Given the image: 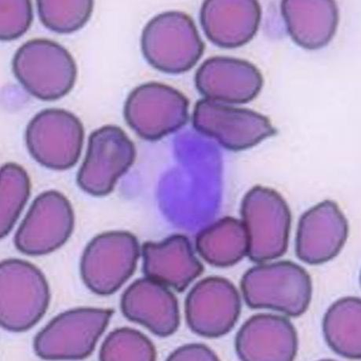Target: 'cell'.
I'll use <instances>...</instances> for the list:
<instances>
[{"label":"cell","instance_id":"cell-5","mask_svg":"<svg viewBox=\"0 0 361 361\" xmlns=\"http://www.w3.org/2000/svg\"><path fill=\"white\" fill-rule=\"evenodd\" d=\"M241 215L247 233L250 259L266 262L286 253L291 214L279 192L268 187H253L243 199Z\"/></svg>","mask_w":361,"mask_h":361},{"label":"cell","instance_id":"cell-13","mask_svg":"<svg viewBox=\"0 0 361 361\" xmlns=\"http://www.w3.org/2000/svg\"><path fill=\"white\" fill-rule=\"evenodd\" d=\"M241 300L237 288L224 277H207L196 284L185 300L186 322L198 336H224L238 322Z\"/></svg>","mask_w":361,"mask_h":361},{"label":"cell","instance_id":"cell-16","mask_svg":"<svg viewBox=\"0 0 361 361\" xmlns=\"http://www.w3.org/2000/svg\"><path fill=\"white\" fill-rule=\"evenodd\" d=\"M235 345L242 360L291 361L298 353V333L286 317L257 314L243 324Z\"/></svg>","mask_w":361,"mask_h":361},{"label":"cell","instance_id":"cell-10","mask_svg":"<svg viewBox=\"0 0 361 361\" xmlns=\"http://www.w3.org/2000/svg\"><path fill=\"white\" fill-rule=\"evenodd\" d=\"M135 145L119 127L107 125L90 134L78 184L85 192L104 197L135 163Z\"/></svg>","mask_w":361,"mask_h":361},{"label":"cell","instance_id":"cell-3","mask_svg":"<svg viewBox=\"0 0 361 361\" xmlns=\"http://www.w3.org/2000/svg\"><path fill=\"white\" fill-rule=\"evenodd\" d=\"M141 47L143 56L157 71L168 74L189 71L204 51L195 23L186 13H159L145 26Z\"/></svg>","mask_w":361,"mask_h":361},{"label":"cell","instance_id":"cell-21","mask_svg":"<svg viewBox=\"0 0 361 361\" xmlns=\"http://www.w3.org/2000/svg\"><path fill=\"white\" fill-rule=\"evenodd\" d=\"M196 247L200 255L210 265L220 268L232 267L247 255L246 228L237 219H221L199 233Z\"/></svg>","mask_w":361,"mask_h":361},{"label":"cell","instance_id":"cell-1","mask_svg":"<svg viewBox=\"0 0 361 361\" xmlns=\"http://www.w3.org/2000/svg\"><path fill=\"white\" fill-rule=\"evenodd\" d=\"M240 287L250 308L273 310L291 317L302 315L312 300L310 274L289 261L250 269L243 276Z\"/></svg>","mask_w":361,"mask_h":361},{"label":"cell","instance_id":"cell-22","mask_svg":"<svg viewBox=\"0 0 361 361\" xmlns=\"http://www.w3.org/2000/svg\"><path fill=\"white\" fill-rule=\"evenodd\" d=\"M322 327L331 350L345 358L360 359V298L345 297L333 303L326 312Z\"/></svg>","mask_w":361,"mask_h":361},{"label":"cell","instance_id":"cell-4","mask_svg":"<svg viewBox=\"0 0 361 361\" xmlns=\"http://www.w3.org/2000/svg\"><path fill=\"white\" fill-rule=\"evenodd\" d=\"M50 289L43 273L29 262L0 264V324L12 332L30 330L49 307Z\"/></svg>","mask_w":361,"mask_h":361},{"label":"cell","instance_id":"cell-26","mask_svg":"<svg viewBox=\"0 0 361 361\" xmlns=\"http://www.w3.org/2000/svg\"><path fill=\"white\" fill-rule=\"evenodd\" d=\"M0 38L15 40L29 30L33 20L32 2L29 0L0 1Z\"/></svg>","mask_w":361,"mask_h":361},{"label":"cell","instance_id":"cell-19","mask_svg":"<svg viewBox=\"0 0 361 361\" xmlns=\"http://www.w3.org/2000/svg\"><path fill=\"white\" fill-rule=\"evenodd\" d=\"M261 15L257 1L208 0L201 8L200 22L214 44L233 49L252 40L258 31Z\"/></svg>","mask_w":361,"mask_h":361},{"label":"cell","instance_id":"cell-6","mask_svg":"<svg viewBox=\"0 0 361 361\" xmlns=\"http://www.w3.org/2000/svg\"><path fill=\"white\" fill-rule=\"evenodd\" d=\"M113 314L112 310L99 308L62 312L35 338V353L44 360L87 358L94 352Z\"/></svg>","mask_w":361,"mask_h":361},{"label":"cell","instance_id":"cell-24","mask_svg":"<svg viewBox=\"0 0 361 361\" xmlns=\"http://www.w3.org/2000/svg\"><path fill=\"white\" fill-rule=\"evenodd\" d=\"M94 2L90 0H39L38 16L48 30L60 34L82 29L92 15Z\"/></svg>","mask_w":361,"mask_h":361},{"label":"cell","instance_id":"cell-9","mask_svg":"<svg viewBox=\"0 0 361 361\" xmlns=\"http://www.w3.org/2000/svg\"><path fill=\"white\" fill-rule=\"evenodd\" d=\"M85 128L78 116L61 109L41 111L27 124L25 142L37 163L55 171L73 168L78 162Z\"/></svg>","mask_w":361,"mask_h":361},{"label":"cell","instance_id":"cell-14","mask_svg":"<svg viewBox=\"0 0 361 361\" xmlns=\"http://www.w3.org/2000/svg\"><path fill=\"white\" fill-rule=\"evenodd\" d=\"M348 234V221L338 204L324 200L302 215L296 233V255L309 265L328 262L341 252Z\"/></svg>","mask_w":361,"mask_h":361},{"label":"cell","instance_id":"cell-2","mask_svg":"<svg viewBox=\"0 0 361 361\" xmlns=\"http://www.w3.org/2000/svg\"><path fill=\"white\" fill-rule=\"evenodd\" d=\"M13 73L30 94L55 101L71 92L78 66L64 47L47 39H34L20 47L12 61Z\"/></svg>","mask_w":361,"mask_h":361},{"label":"cell","instance_id":"cell-15","mask_svg":"<svg viewBox=\"0 0 361 361\" xmlns=\"http://www.w3.org/2000/svg\"><path fill=\"white\" fill-rule=\"evenodd\" d=\"M195 82L206 99L245 104L258 96L263 78L259 69L247 61L214 57L205 61L199 68Z\"/></svg>","mask_w":361,"mask_h":361},{"label":"cell","instance_id":"cell-17","mask_svg":"<svg viewBox=\"0 0 361 361\" xmlns=\"http://www.w3.org/2000/svg\"><path fill=\"white\" fill-rule=\"evenodd\" d=\"M121 307L129 321L143 325L159 337L173 335L180 324L176 295L149 277L135 281L124 291Z\"/></svg>","mask_w":361,"mask_h":361},{"label":"cell","instance_id":"cell-18","mask_svg":"<svg viewBox=\"0 0 361 361\" xmlns=\"http://www.w3.org/2000/svg\"><path fill=\"white\" fill-rule=\"evenodd\" d=\"M143 272L152 280L183 293L204 272L188 238L175 234L142 246Z\"/></svg>","mask_w":361,"mask_h":361},{"label":"cell","instance_id":"cell-11","mask_svg":"<svg viewBox=\"0 0 361 361\" xmlns=\"http://www.w3.org/2000/svg\"><path fill=\"white\" fill-rule=\"evenodd\" d=\"M192 125L200 133L232 151L252 148L276 132L265 116L206 99L196 104Z\"/></svg>","mask_w":361,"mask_h":361},{"label":"cell","instance_id":"cell-7","mask_svg":"<svg viewBox=\"0 0 361 361\" xmlns=\"http://www.w3.org/2000/svg\"><path fill=\"white\" fill-rule=\"evenodd\" d=\"M123 114L128 126L138 136L157 141L185 126L189 119V101L171 86L147 82L130 93Z\"/></svg>","mask_w":361,"mask_h":361},{"label":"cell","instance_id":"cell-20","mask_svg":"<svg viewBox=\"0 0 361 361\" xmlns=\"http://www.w3.org/2000/svg\"><path fill=\"white\" fill-rule=\"evenodd\" d=\"M281 9L290 36L305 49L323 47L334 37L338 23L334 1H283Z\"/></svg>","mask_w":361,"mask_h":361},{"label":"cell","instance_id":"cell-23","mask_svg":"<svg viewBox=\"0 0 361 361\" xmlns=\"http://www.w3.org/2000/svg\"><path fill=\"white\" fill-rule=\"evenodd\" d=\"M27 173L20 165L8 163L0 171V237L8 235L30 196Z\"/></svg>","mask_w":361,"mask_h":361},{"label":"cell","instance_id":"cell-12","mask_svg":"<svg viewBox=\"0 0 361 361\" xmlns=\"http://www.w3.org/2000/svg\"><path fill=\"white\" fill-rule=\"evenodd\" d=\"M74 221L72 205L63 194L54 190L41 193L18 228L16 247L30 256L56 251L71 238Z\"/></svg>","mask_w":361,"mask_h":361},{"label":"cell","instance_id":"cell-25","mask_svg":"<svg viewBox=\"0 0 361 361\" xmlns=\"http://www.w3.org/2000/svg\"><path fill=\"white\" fill-rule=\"evenodd\" d=\"M156 348L140 331L129 328L116 329L104 341L99 353L102 361H154Z\"/></svg>","mask_w":361,"mask_h":361},{"label":"cell","instance_id":"cell-27","mask_svg":"<svg viewBox=\"0 0 361 361\" xmlns=\"http://www.w3.org/2000/svg\"><path fill=\"white\" fill-rule=\"evenodd\" d=\"M169 361H189V360H219L216 354L209 347L203 344H190L180 347L173 351L169 357Z\"/></svg>","mask_w":361,"mask_h":361},{"label":"cell","instance_id":"cell-8","mask_svg":"<svg viewBox=\"0 0 361 361\" xmlns=\"http://www.w3.org/2000/svg\"><path fill=\"white\" fill-rule=\"evenodd\" d=\"M140 256V244L130 233L114 231L97 235L82 255V281L97 295L114 294L134 274Z\"/></svg>","mask_w":361,"mask_h":361}]
</instances>
